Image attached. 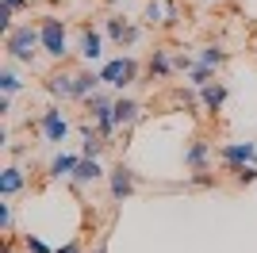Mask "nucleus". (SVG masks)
I'll return each instance as SVG.
<instances>
[{"instance_id":"obj_1","label":"nucleus","mask_w":257,"mask_h":253,"mask_svg":"<svg viewBox=\"0 0 257 253\" xmlns=\"http://www.w3.org/2000/svg\"><path fill=\"white\" fill-rule=\"evenodd\" d=\"M4 50H8L12 62H27V65H35V54L43 50L39 23H16L12 31H4Z\"/></svg>"},{"instance_id":"obj_2","label":"nucleus","mask_w":257,"mask_h":253,"mask_svg":"<svg viewBox=\"0 0 257 253\" xmlns=\"http://www.w3.org/2000/svg\"><path fill=\"white\" fill-rule=\"evenodd\" d=\"M39 35H43V54H50V58H69V27H65L62 16H43L39 20Z\"/></svg>"},{"instance_id":"obj_3","label":"nucleus","mask_w":257,"mask_h":253,"mask_svg":"<svg viewBox=\"0 0 257 253\" xmlns=\"http://www.w3.org/2000/svg\"><path fill=\"white\" fill-rule=\"evenodd\" d=\"M100 77H104L107 88L123 92V88H131V84L139 81V62H135L131 54H119V58H111V62L100 65Z\"/></svg>"},{"instance_id":"obj_4","label":"nucleus","mask_w":257,"mask_h":253,"mask_svg":"<svg viewBox=\"0 0 257 253\" xmlns=\"http://www.w3.org/2000/svg\"><path fill=\"white\" fill-rule=\"evenodd\" d=\"M39 135H43L46 146H62L65 135H69V119H65L62 107H46L43 119H39Z\"/></svg>"},{"instance_id":"obj_5","label":"nucleus","mask_w":257,"mask_h":253,"mask_svg":"<svg viewBox=\"0 0 257 253\" xmlns=\"http://www.w3.org/2000/svg\"><path fill=\"white\" fill-rule=\"evenodd\" d=\"M104 35L115 42L119 50H131V46L142 39V27H139V23H131V20H123V16H107V20H104Z\"/></svg>"},{"instance_id":"obj_6","label":"nucleus","mask_w":257,"mask_h":253,"mask_svg":"<svg viewBox=\"0 0 257 253\" xmlns=\"http://www.w3.org/2000/svg\"><path fill=\"white\" fill-rule=\"evenodd\" d=\"M104 31H96V27H81V35H77V54L85 58V65H96L100 58H104Z\"/></svg>"},{"instance_id":"obj_7","label":"nucleus","mask_w":257,"mask_h":253,"mask_svg":"<svg viewBox=\"0 0 257 253\" xmlns=\"http://www.w3.org/2000/svg\"><path fill=\"white\" fill-rule=\"evenodd\" d=\"M219 161H223L226 169H234V165H257V142H226V146L219 150Z\"/></svg>"},{"instance_id":"obj_8","label":"nucleus","mask_w":257,"mask_h":253,"mask_svg":"<svg viewBox=\"0 0 257 253\" xmlns=\"http://www.w3.org/2000/svg\"><path fill=\"white\" fill-rule=\"evenodd\" d=\"M100 177H104V169H100V158H81V165H77V173L69 177V184H73V192H85L88 184H96Z\"/></svg>"},{"instance_id":"obj_9","label":"nucleus","mask_w":257,"mask_h":253,"mask_svg":"<svg viewBox=\"0 0 257 253\" xmlns=\"http://www.w3.org/2000/svg\"><path fill=\"white\" fill-rule=\"evenodd\" d=\"M184 165L192 169V173H204V169L211 165V142H207V138H192L188 150H184Z\"/></svg>"},{"instance_id":"obj_10","label":"nucleus","mask_w":257,"mask_h":253,"mask_svg":"<svg viewBox=\"0 0 257 253\" xmlns=\"http://www.w3.org/2000/svg\"><path fill=\"white\" fill-rule=\"evenodd\" d=\"M146 73H150L154 81H169V77L177 73V65H173V54L165 50V46H154L150 62H146Z\"/></svg>"},{"instance_id":"obj_11","label":"nucleus","mask_w":257,"mask_h":253,"mask_svg":"<svg viewBox=\"0 0 257 253\" xmlns=\"http://www.w3.org/2000/svg\"><path fill=\"white\" fill-rule=\"evenodd\" d=\"M96 88H104V77H100V69H92V65H88V69L73 73V100H88Z\"/></svg>"},{"instance_id":"obj_12","label":"nucleus","mask_w":257,"mask_h":253,"mask_svg":"<svg viewBox=\"0 0 257 253\" xmlns=\"http://www.w3.org/2000/svg\"><path fill=\"white\" fill-rule=\"evenodd\" d=\"M23 188H27V173H23L20 165H4L0 169V196H4V200L20 196Z\"/></svg>"},{"instance_id":"obj_13","label":"nucleus","mask_w":257,"mask_h":253,"mask_svg":"<svg viewBox=\"0 0 257 253\" xmlns=\"http://www.w3.org/2000/svg\"><path fill=\"white\" fill-rule=\"evenodd\" d=\"M107 184H111V200H127L131 192H135V173H131L127 165H115L111 173H107Z\"/></svg>"},{"instance_id":"obj_14","label":"nucleus","mask_w":257,"mask_h":253,"mask_svg":"<svg viewBox=\"0 0 257 253\" xmlns=\"http://www.w3.org/2000/svg\"><path fill=\"white\" fill-rule=\"evenodd\" d=\"M139 119H142V107H139V100H131V96H123V92H119V96H115V123H119V131L135 126Z\"/></svg>"},{"instance_id":"obj_15","label":"nucleus","mask_w":257,"mask_h":253,"mask_svg":"<svg viewBox=\"0 0 257 253\" xmlns=\"http://www.w3.org/2000/svg\"><path fill=\"white\" fill-rule=\"evenodd\" d=\"M226 84L223 81H207L204 88H200V100H204V107L207 111H223V104H226Z\"/></svg>"},{"instance_id":"obj_16","label":"nucleus","mask_w":257,"mask_h":253,"mask_svg":"<svg viewBox=\"0 0 257 253\" xmlns=\"http://www.w3.org/2000/svg\"><path fill=\"white\" fill-rule=\"evenodd\" d=\"M81 138H85V142H81V158H100V154H104L107 138L100 135V131H92L88 123H81Z\"/></svg>"},{"instance_id":"obj_17","label":"nucleus","mask_w":257,"mask_h":253,"mask_svg":"<svg viewBox=\"0 0 257 253\" xmlns=\"http://www.w3.org/2000/svg\"><path fill=\"white\" fill-rule=\"evenodd\" d=\"M77 165H81V154H58V158L50 161V177L54 180H62V177L69 180L77 173Z\"/></svg>"},{"instance_id":"obj_18","label":"nucleus","mask_w":257,"mask_h":253,"mask_svg":"<svg viewBox=\"0 0 257 253\" xmlns=\"http://www.w3.org/2000/svg\"><path fill=\"white\" fill-rule=\"evenodd\" d=\"M46 92L62 96V100H73V73H54L46 77Z\"/></svg>"},{"instance_id":"obj_19","label":"nucleus","mask_w":257,"mask_h":253,"mask_svg":"<svg viewBox=\"0 0 257 253\" xmlns=\"http://www.w3.org/2000/svg\"><path fill=\"white\" fill-rule=\"evenodd\" d=\"M226 58H230V54H226L223 46H215V42H211V46H200V50H196V62L207 65V69H219Z\"/></svg>"},{"instance_id":"obj_20","label":"nucleus","mask_w":257,"mask_h":253,"mask_svg":"<svg viewBox=\"0 0 257 253\" xmlns=\"http://www.w3.org/2000/svg\"><path fill=\"white\" fill-rule=\"evenodd\" d=\"M20 77H16V65H12V58L4 62V69H0V92H8V96H16L20 92Z\"/></svg>"},{"instance_id":"obj_21","label":"nucleus","mask_w":257,"mask_h":253,"mask_svg":"<svg viewBox=\"0 0 257 253\" xmlns=\"http://www.w3.org/2000/svg\"><path fill=\"white\" fill-rule=\"evenodd\" d=\"M184 81L192 84V88H204L207 81H215V69H207V65H200V62H196L192 69H188V73H184Z\"/></svg>"},{"instance_id":"obj_22","label":"nucleus","mask_w":257,"mask_h":253,"mask_svg":"<svg viewBox=\"0 0 257 253\" xmlns=\"http://www.w3.org/2000/svg\"><path fill=\"white\" fill-rule=\"evenodd\" d=\"M142 20L150 23V27H161V23H165V4H161V0H146V8H142Z\"/></svg>"},{"instance_id":"obj_23","label":"nucleus","mask_w":257,"mask_h":253,"mask_svg":"<svg viewBox=\"0 0 257 253\" xmlns=\"http://www.w3.org/2000/svg\"><path fill=\"white\" fill-rule=\"evenodd\" d=\"M226 173H234L238 184H253L257 180V165H234V169H226Z\"/></svg>"},{"instance_id":"obj_24","label":"nucleus","mask_w":257,"mask_h":253,"mask_svg":"<svg viewBox=\"0 0 257 253\" xmlns=\"http://www.w3.org/2000/svg\"><path fill=\"white\" fill-rule=\"evenodd\" d=\"M23 249H27V253H54L50 245L43 242V238H31V234H27V238H23Z\"/></svg>"},{"instance_id":"obj_25","label":"nucleus","mask_w":257,"mask_h":253,"mask_svg":"<svg viewBox=\"0 0 257 253\" xmlns=\"http://www.w3.org/2000/svg\"><path fill=\"white\" fill-rule=\"evenodd\" d=\"M188 184H192V188H211V184H215V177L204 169V173H192V180H188Z\"/></svg>"},{"instance_id":"obj_26","label":"nucleus","mask_w":257,"mask_h":253,"mask_svg":"<svg viewBox=\"0 0 257 253\" xmlns=\"http://www.w3.org/2000/svg\"><path fill=\"white\" fill-rule=\"evenodd\" d=\"M12 16H16V8L0 4V31H12V27H16V23H12Z\"/></svg>"},{"instance_id":"obj_27","label":"nucleus","mask_w":257,"mask_h":253,"mask_svg":"<svg viewBox=\"0 0 257 253\" xmlns=\"http://www.w3.org/2000/svg\"><path fill=\"white\" fill-rule=\"evenodd\" d=\"M173 65H177V73H188L196 65V58H188V54H173Z\"/></svg>"},{"instance_id":"obj_28","label":"nucleus","mask_w":257,"mask_h":253,"mask_svg":"<svg viewBox=\"0 0 257 253\" xmlns=\"http://www.w3.org/2000/svg\"><path fill=\"white\" fill-rule=\"evenodd\" d=\"M0 230L12 234V203H0Z\"/></svg>"},{"instance_id":"obj_29","label":"nucleus","mask_w":257,"mask_h":253,"mask_svg":"<svg viewBox=\"0 0 257 253\" xmlns=\"http://www.w3.org/2000/svg\"><path fill=\"white\" fill-rule=\"evenodd\" d=\"M12 158H16V161H27V158H31V150L23 146V142H16V146H12Z\"/></svg>"},{"instance_id":"obj_30","label":"nucleus","mask_w":257,"mask_h":253,"mask_svg":"<svg viewBox=\"0 0 257 253\" xmlns=\"http://www.w3.org/2000/svg\"><path fill=\"white\" fill-rule=\"evenodd\" d=\"M0 4H8V8H16V12H23V8H31V0H0Z\"/></svg>"},{"instance_id":"obj_31","label":"nucleus","mask_w":257,"mask_h":253,"mask_svg":"<svg viewBox=\"0 0 257 253\" xmlns=\"http://www.w3.org/2000/svg\"><path fill=\"white\" fill-rule=\"evenodd\" d=\"M54 253H85V249H81V245H77V242H65L62 249H54Z\"/></svg>"},{"instance_id":"obj_32","label":"nucleus","mask_w":257,"mask_h":253,"mask_svg":"<svg viewBox=\"0 0 257 253\" xmlns=\"http://www.w3.org/2000/svg\"><path fill=\"white\" fill-rule=\"evenodd\" d=\"M104 4H107V8H115V4H123V0H104Z\"/></svg>"},{"instance_id":"obj_33","label":"nucleus","mask_w":257,"mask_h":253,"mask_svg":"<svg viewBox=\"0 0 257 253\" xmlns=\"http://www.w3.org/2000/svg\"><path fill=\"white\" fill-rule=\"evenodd\" d=\"M0 253H16V249H12V245H4V249H0Z\"/></svg>"},{"instance_id":"obj_34","label":"nucleus","mask_w":257,"mask_h":253,"mask_svg":"<svg viewBox=\"0 0 257 253\" xmlns=\"http://www.w3.org/2000/svg\"><path fill=\"white\" fill-rule=\"evenodd\" d=\"M88 253H104V245H96V249H88Z\"/></svg>"},{"instance_id":"obj_35","label":"nucleus","mask_w":257,"mask_h":253,"mask_svg":"<svg viewBox=\"0 0 257 253\" xmlns=\"http://www.w3.org/2000/svg\"><path fill=\"white\" fill-rule=\"evenodd\" d=\"M207 4H215V0H207Z\"/></svg>"}]
</instances>
